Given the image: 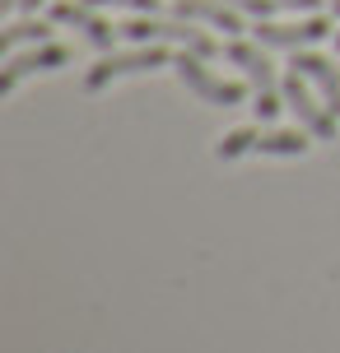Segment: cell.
<instances>
[{"label":"cell","mask_w":340,"mask_h":353,"mask_svg":"<svg viewBox=\"0 0 340 353\" xmlns=\"http://www.w3.org/2000/svg\"><path fill=\"white\" fill-rule=\"evenodd\" d=\"M122 37L131 42V47H149V42H178L182 52H196V56H219V42L200 23H191V19H154V14H135L122 23Z\"/></svg>","instance_id":"1"},{"label":"cell","mask_w":340,"mask_h":353,"mask_svg":"<svg viewBox=\"0 0 340 353\" xmlns=\"http://www.w3.org/2000/svg\"><path fill=\"white\" fill-rule=\"evenodd\" d=\"M173 74H178L182 88H187L196 103H205V107H238L243 98H247V88L233 84V79H219V74L205 65V56H196V52H178L173 56Z\"/></svg>","instance_id":"2"},{"label":"cell","mask_w":340,"mask_h":353,"mask_svg":"<svg viewBox=\"0 0 340 353\" xmlns=\"http://www.w3.org/2000/svg\"><path fill=\"white\" fill-rule=\"evenodd\" d=\"M159 65H173V56L163 52V42H149V47H131V52H108L89 74H84V88L89 93H103L108 84L126 79V74H149Z\"/></svg>","instance_id":"3"},{"label":"cell","mask_w":340,"mask_h":353,"mask_svg":"<svg viewBox=\"0 0 340 353\" xmlns=\"http://www.w3.org/2000/svg\"><path fill=\"white\" fill-rule=\"evenodd\" d=\"M256 42L270 47V52H303V47H317L322 37H331V14H308L299 23H270V19H256Z\"/></svg>","instance_id":"4"},{"label":"cell","mask_w":340,"mask_h":353,"mask_svg":"<svg viewBox=\"0 0 340 353\" xmlns=\"http://www.w3.org/2000/svg\"><path fill=\"white\" fill-rule=\"evenodd\" d=\"M280 88H285V107L303 121V130L312 140H336V112L322 103V93H312V84H308L303 74L294 70Z\"/></svg>","instance_id":"5"},{"label":"cell","mask_w":340,"mask_h":353,"mask_svg":"<svg viewBox=\"0 0 340 353\" xmlns=\"http://www.w3.org/2000/svg\"><path fill=\"white\" fill-rule=\"evenodd\" d=\"M52 23L75 28V33L84 37L89 47H98V52H112L117 37H122V28H112L108 19L98 14V5H89V0H56L52 5Z\"/></svg>","instance_id":"6"},{"label":"cell","mask_w":340,"mask_h":353,"mask_svg":"<svg viewBox=\"0 0 340 353\" xmlns=\"http://www.w3.org/2000/svg\"><path fill=\"white\" fill-rule=\"evenodd\" d=\"M270 47H261V42H243V37H229V47H224V61L229 65H238V74L247 79L252 88H256V98H275V93H285V79L275 74V65H270Z\"/></svg>","instance_id":"7"},{"label":"cell","mask_w":340,"mask_h":353,"mask_svg":"<svg viewBox=\"0 0 340 353\" xmlns=\"http://www.w3.org/2000/svg\"><path fill=\"white\" fill-rule=\"evenodd\" d=\"M66 61L70 56H66V47H56V42H33V52H10L5 56V74H0V93L10 98L28 74H52Z\"/></svg>","instance_id":"8"},{"label":"cell","mask_w":340,"mask_h":353,"mask_svg":"<svg viewBox=\"0 0 340 353\" xmlns=\"http://www.w3.org/2000/svg\"><path fill=\"white\" fill-rule=\"evenodd\" d=\"M294 70L303 74L308 84L322 93V103L340 117V65L336 61L322 56V52H312V47H303V52H294Z\"/></svg>","instance_id":"9"},{"label":"cell","mask_w":340,"mask_h":353,"mask_svg":"<svg viewBox=\"0 0 340 353\" xmlns=\"http://www.w3.org/2000/svg\"><path fill=\"white\" fill-rule=\"evenodd\" d=\"M173 14L191 19V23H205V28H219L224 37L243 33V10H233V5H224V0H178Z\"/></svg>","instance_id":"10"},{"label":"cell","mask_w":340,"mask_h":353,"mask_svg":"<svg viewBox=\"0 0 340 353\" xmlns=\"http://www.w3.org/2000/svg\"><path fill=\"white\" fill-rule=\"evenodd\" d=\"M256 154H270V159H303V154H308V140L299 135V130H261Z\"/></svg>","instance_id":"11"},{"label":"cell","mask_w":340,"mask_h":353,"mask_svg":"<svg viewBox=\"0 0 340 353\" xmlns=\"http://www.w3.org/2000/svg\"><path fill=\"white\" fill-rule=\"evenodd\" d=\"M256 140H261V130H256V125L229 130V135L215 144V159H219V163H229V159H243V154H256Z\"/></svg>","instance_id":"12"},{"label":"cell","mask_w":340,"mask_h":353,"mask_svg":"<svg viewBox=\"0 0 340 353\" xmlns=\"http://www.w3.org/2000/svg\"><path fill=\"white\" fill-rule=\"evenodd\" d=\"M47 23L42 19H19V23H5V52H19L23 42H47Z\"/></svg>","instance_id":"13"},{"label":"cell","mask_w":340,"mask_h":353,"mask_svg":"<svg viewBox=\"0 0 340 353\" xmlns=\"http://www.w3.org/2000/svg\"><path fill=\"white\" fill-rule=\"evenodd\" d=\"M98 10H131V14H154L159 10V0H89Z\"/></svg>","instance_id":"14"},{"label":"cell","mask_w":340,"mask_h":353,"mask_svg":"<svg viewBox=\"0 0 340 353\" xmlns=\"http://www.w3.org/2000/svg\"><path fill=\"white\" fill-rule=\"evenodd\" d=\"M224 5L243 10V14H256V19H266L270 10H275V0H224Z\"/></svg>","instance_id":"15"},{"label":"cell","mask_w":340,"mask_h":353,"mask_svg":"<svg viewBox=\"0 0 340 353\" xmlns=\"http://www.w3.org/2000/svg\"><path fill=\"white\" fill-rule=\"evenodd\" d=\"M280 10H299V14H322L331 0H275Z\"/></svg>","instance_id":"16"},{"label":"cell","mask_w":340,"mask_h":353,"mask_svg":"<svg viewBox=\"0 0 340 353\" xmlns=\"http://www.w3.org/2000/svg\"><path fill=\"white\" fill-rule=\"evenodd\" d=\"M37 5H47V0H19V10H28V14H37Z\"/></svg>","instance_id":"17"},{"label":"cell","mask_w":340,"mask_h":353,"mask_svg":"<svg viewBox=\"0 0 340 353\" xmlns=\"http://www.w3.org/2000/svg\"><path fill=\"white\" fill-rule=\"evenodd\" d=\"M0 10H5V14H10V10H19V0H0Z\"/></svg>","instance_id":"18"},{"label":"cell","mask_w":340,"mask_h":353,"mask_svg":"<svg viewBox=\"0 0 340 353\" xmlns=\"http://www.w3.org/2000/svg\"><path fill=\"white\" fill-rule=\"evenodd\" d=\"M326 10H331V14H336V19H340V0H331V5H326Z\"/></svg>","instance_id":"19"},{"label":"cell","mask_w":340,"mask_h":353,"mask_svg":"<svg viewBox=\"0 0 340 353\" xmlns=\"http://www.w3.org/2000/svg\"><path fill=\"white\" fill-rule=\"evenodd\" d=\"M336 52H340V28H336Z\"/></svg>","instance_id":"20"}]
</instances>
